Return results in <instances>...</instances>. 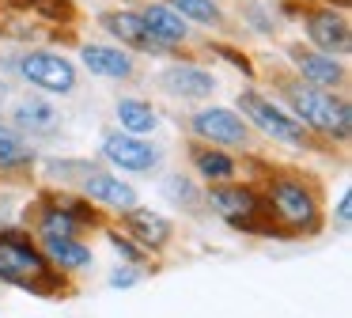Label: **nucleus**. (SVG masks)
<instances>
[{"label":"nucleus","mask_w":352,"mask_h":318,"mask_svg":"<svg viewBox=\"0 0 352 318\" xmlns=\"http://www.w3.org/2000/svg\"><path fill=\"white\" fill-rule=\"evenodd\" d=\"M311 4H318V0H311ZM326 4H333V0H326Z\"/></svg>","instance_id":"obj_32"},{"label":"nucleus","mask_w":352,"mask_h":318,"mask_svg":"<svg viewBox=\"0 0 352 318\" xmlns=\"http://www.w3.org/2000/svg\"><path fill=\"white\" fill-rule=\"evenodd\" d=\"M243 19L250 23V27L258 30V34H273V19H269V15L261 12V4H254V0L243 8Z\"/></svg>","instance_id":"obj_29"},{"label":"nucleus","mask_w":352,"mask_h":318,"mask_svg":"<svg viewBox=\"0 0 352 318\" xmlns=\"http://www.w3.org/2000/svg\"><path fill=\"white\" fill-rule=\"evenodd\" d=\"M80 65L99 80H133L137 76V53H129L125 45L84 42L80 45Z\"/></svg>","instance_id":"obj_15"},{"label":"nucleus","mask_w":352,"mask_h":318,"mask_svg":"<svg viewBox=\"0 0 352 318\" xmlns=\"http://www.w3.org/2000/svg\"><path fill=\"white\" fill-rule=\"evenodd\" d=\"M235 110H239V118H243L246 125H254L261 136L284 144V148H318V144H322L318 136L307 133V129L299 125L284 106H276L273 95H265V91H258V87L239 91ZM322 148H329V144H322Z\"/></svg>","instance_id":"obj_5"},{"label":"nucleus","mask_w":352,"mask_h":318,"mask_svg":"<svg viewBox=\"0 0 352 318\" xmlns=\"http://www.w3.org/2000/svg\"><path fill=\"white\" fill-rule=\"evenodd\" d=\"M8 95H12V87H8V80H4V76H0V110H4V106H8Z\"/></svg>","instance_id":"obj_31"},{"label":"nucleus","mask_w":352,"mask_h":318,"mask_svg":"<svg viewBox=\"0 0 352 318\" xmlns=\"http://www.w3.org/2000/svg\"><path fill=\"white\" fill-rule=\"evenodd\" d=\"M137 12H140V19H144L148 34H152L155 42L167 45L170 53H182V45L190 42V23H186L182 15L175 12V8L163 4V0H144Z\"/></svg>","instance_id":"obj_16"},{"label":"nucleus","mask_w":352,"mask_h":318,"mask_svg":"<svg viewBox=\"0 0 352 318\" xmlns=\"http://www.w3.org/2000/svg\"><path fill=\"white\" fill-rule=\"evenodd\" d=\"M114 118H118V129H122V133H133V136H148V133L160 129V110L140 95H122L118 98Z\"/></svg>","instance_id":"obj_21"},{"label":"nucleus","mask_w":352,"mask_h":318,"mask_svg":"<svg viewBox=\"0 0 352 318\" xmlns=\"http://www.w3.org/2000/svg\"><path fill=\"white\" fill-rule=\"evenodd\" d=\"M337 227H349L352 224V193H349V189H344V193H341V201H337Z\"/></svg>","instance_id":"obj_30"},{"label":"nucleus","mask_w":352,"mask_h":318,"mask_svg":"<svg viewBox=\"0 0 352 318\" xmlns=\"http://www.w3.org/2000/svg\"><path fill=\"white\" fill-rule=\"evenodd\" d=\"M299 23H303V38L311 50L329 53V57H344L352 50V23L344 8L307 4L299 8Z\"/></svg>","instance_id":"obj_7"},{"label":"nucleus","mask_w":352,"mask_h":318,"mask_svg":"<svg viewBox=\"0 0 352 318\" xmlns=\"http://www.w3.org/2000/svg\"><path fill=\"white\" fill-rule=\"evenodd\" d=\"M190 140L197 144H212V148H246L250 144V125L239 118V110H228V106H201L190 121Z\"/></svg>","instance_id":"obj_9"},{"label":"nucleus","mask_w":352,"mask_h":318,"mask_svg":"<svg viewBox=\"0 0 352 318\" xmlns=\"http://www.w3.org/2000/svg\"><path fill=\"white\" fill-rule=\"evenodd\" d=\"M12 8L34 15V19L46 23V27H69V23L76 19V4H72V0H12Z\"/></svg>","instance_id":"obj_23"},{"label":"nucleus","mask_w":352,"mask_h":318,"mask_svg":"<svg viewBox=\"0 0 352 318\" xmlns=\"http://www.w3.org/2000/svg\"><path fill=\"white\" fill-rule=\"evenodd\" d=\"M160 193L182 212H201L205 209V189H201L190 174H167L163 186H160Z\"/></svg>","instance_id":"obj_22"},{"label":"nucleus","mask_w":352,"mask_h":318,"mask_svg":"<svg viewBox=\"0 0 352 318\" xmlns=\"http://www.w3.org/2000/svg\"><path fill=\"white\" fill-rule=\"evenodd\" d=\"M205 50H208V53H212V57H223V61H228V65H231V68H235V72H243V76H250V80H254V76H258V68H254V65H250V57H246V53H243V50H235V45H228V42H208V45H205Z\"/></svg>","instance_id":"obj_27"},{"label":"nucleus","mask_w":352,"mask_h":318,"mask_svg":"<svg viewBox=\"0 0 352 318\" xmlns=\"http://www.w3.org/2000/svg\"><path fill=\"white\" fill-rule=\"evenodd\" d=\"M155 87L167 98H178V103H205V98L216 95V76L208 72L197 61H170L155 72Z\"/></svg>","instance_id":"obj_10"},{"label":"nucleus","mask_w":352,"mask_h":318,"mask_svg":"<svg viewBox=\"0 0 352 318\" xmlns=\"http://www.w3.org/2000/svg\"><path fill=\"white\" fill-rule=\"evenodd\" d=\"M99 156L107 159L110 167L125 171V174H155V171L163 167V148H160V144H152L148 136L122 133V129H110V133H102Z\"/></svg>","instance_id":"obj_8"},{"label":"nucleus","mask_w":352,"mask_h":318,"mask_svg":"<svg viewBox=\"0 0 352 318\" xmlns=\"http://www.w3.org/2000/svg\"><path fill=\"white\" fill-rule=\"evenodd\" d=\"M91 159H76V156H61V159H46L42 171H46L50 182H61V189H76L84 182V174L91 171Z\"/></svg>","instance_id":"obj_25"},{"label":"nucleus","mask_w":352,"mask_h":318,"mask_svg":"<svg viewBox=\"0 0 352 318\" xmlns=\"http://www.w3.org/2000/svg\"><path fill=\"white\" fill-rule=\"evenodd\" d=\"M38 246L50 257V265L57 273H65V277H80V273H87L95 265V254L84 242V235H72V239H38Z\"/></svg>","instance_id":"obj_18"},{"label":"nucleus","mask_w":352,"mask_h":318,"mask_svg":"<svg viewBox=\"0 0 352 318\" xmlns=\"http://www.w3.org/2000/svg\"><path fill=\"white\" fill-rule=\"evenodd\" d=\"M261 201L284 239H311L326 227L318 186L296 171H269V178L261 182Z\"/></svg>","instance_id":"obj_1"},{"label":"nucleus","mask_w":352,"mask_h":318,"mask_svg":"<svg viewBox=\"0 0 352 318\" xmlns=\"http://www.w3.org/2000/svg\"><path fill=\"white\" fill-rule=\"evenodd\" d=\"M205 209H212L235 231H250V235H265V239H284L280 227L269 220L265 201H261V189L250 182H208L205 186Z\"/></svg>","instance_id":"obj_4"},{"label":"nucleus","mask_w":352,"mask_h":318,"mask_svg":"<svg viewBox=\"0 0 352 318\" xmlns=\"http://www.w3.org/2000/svg\"><path fill=\"white\" fill-rule=\"evenodd\" d=\"M99 27L107 30L118 45H125L129 53H148V57H178V53H170L167 45H160L152 34H148L140 12H133V8H114V12H102L99 15Z\"/></svg>","instance_id":"obj_13"},{"label":"nucleus","mask_w":352,"mask_h":318,"mask_svg":"<svg viewBox=\"0 0 352 318\" xmlns=\"http://www.w3.org/2000/svg\"><path fill=\"white\" fill-rule=\"evenodd\" d=\"M163 4H170L186 23H201V27H212V30H223V27H228L220 4H212V0H163Z\"/></svg>","instance_id":"obj_24"},{"label":"nucleus","mask_w":352,"mask_h":318,"mask_svg":"<svg viewBox=\"0 0 352 318\" xmlns=\"http://www.w3.org/2000/svg\"><path fill=\"white\" fill-rule=\"evenodd\" d=\"M140 280H144V269H140V265H118V269L107 277V284L110 288H122V292H125V288H137Z\"/></svg>","instance_id":"obj_28"},{"label":"nucleus","mask_w":352,"mask_h":318,"mask_svg":"<svg viewBox=\"0 0 352 318\" xmlns=\"http://www.w3.org/2000/svg\"><path fill=\"white\" fill-rule=\"evenodd\" d=\"M99 231L107 235V242L114 246V254L122 257V265H140V269H148V262H152V254H148L144 246H137V242H133L129 235L122 231V227H114V224H102Z\"/></svg>","instance_id":"obj_26"},{"label":"nucleus","mask_w":352,"mask_h":318,"mask_svg":"<svg viewBox=\"0 0 352 318\" xmlns=\"http://www.w3.org/2000/svg\"><path fill=\"white\" fill-rule=\"evenodd\" d=\"M0 284L19 288V292L42 295V299H61L72 295V284L50 265L38 239L23 227H0Z\"/></svg>","instance_id":"obj_2"},{"label":"nucleus","mask_w":352,"mask_h":318,"mask_svg":"<svg viewBox=\"0 0 352 318\" xmlns=\"http://www.w3.org/2000/svg\"><path fill=\"white\" fill-rule=\"evenodd\" d=\"M288 61H292V72L299 76L303 83L322 91H341L349 83V65L341 57H329V53H318L303 42H292L288 45Z\"/></svg>","instance_id":"obj_11"},{"label":"nucleus","mask_w":352,"mask_h":318,"mask_svg":"<svg viewBox=\"0 0 352 318\" xmlns=\"http://www.w3.org/2000/svg\"><path fill=\"white\" fill-rule=\"evenodd\" d=\"M16 133L23 136H54L57 129H61V114H57V106L50 103V98L42 95H23L19 103H12V121H8Z\"/></svg>","instance_id":"obj_17"},{"label":"nucleus","mask_w":352,"mask_h":318,"mask_svg":"<svg viewBox=\"0 0 352 318\" xmlns=\"http://www.w3.org/2000/svg\"><path fill=\"white\" fill-rule=\"evenodd\" d=\"M34 163H38L34 144L23 133H16L8 121H0V178H19L34 171Z\"/></svg>","instance_id":"obj_19"},{"label":"nucleus","mask_w":352,"mask_h":318,"mask_svg":"<svg viewBox=\"0 0 352 318\" xmlns=\"http://www.w3.org/2000/svg\"><path fill=\"white\" fill-rule=\"evenodd\" d=\"M16 76H23L31 87L50 91V95H72L80 87V68L72 57L57 50H23L16 57Z\"/></svg>","instance_id":"obj_6"},{"label":"nucleus","mask_w":352,"mask_h":318,"mask_svg":"<svg viewBox=\"0 0 352 318\" xmlns=\"http://www.w3.org/2000/svg\"><path fill=\"white\" fill-rule=\"evenodd\" d=\"M190 163L205 182H231L243 171L228 148H212V144H197V140H190Z\"/></svg>","instance_id":"obj_20"},{"label":"nucleus","mask_w":352,"mask_h":318,"mask_svg":"<svg viewBox=\"0 0 352 318\" xmlns=\"http://www.w3.org/2000/svg\"><path fill=\"white\" fill-rule=\"evenodd\" d=\"M276 91L288 103V114L307 129L311 136H318L322 144H349L352 136V103L349 95H337V91H322L303 83L296 72L276 76Z\"/></svg>","instance_id":"obj_3"},{"label":"nucleus","mask_w":352,"mask_h":318,"mask_svg":"<svg viewBox=\"0 0 352 318\" xmlns=\"http://www.w3.org/2000/svg\"><path fill=\"white\" fill-rule=\"evenodd\" d=\"M76 193L80 197H87L91 204H99V209H110V212H129V209H137L140 204V197H137V186H129V182L122 178V174H114V171H107V167H99L95 163L91 171L84 174V182L76 186Z\"/></svg>","instance_id":"obj_12"},{"label":"nucleus","mask_w":352,"mask_h":318,"mask_svg":"<svg viewBox=\"0 0 352 318\" xmlns=\"http://www.w3.org/2000/svg\"><path fill=\"white\" fill-rule=\"evenodd\" d=\"M118 220H122V231L129 235L137 246H144L148 254H163V250L170 246V239H175V224H170L167 216H160V212L144 209V204L122 212Z\"/></svg>","instance_id":"obj_14"}]
</instances>
